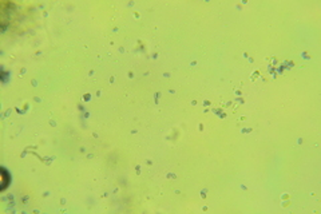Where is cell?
I'll return each mask as SVG.
<instances>
[{
	"instance_id": "obj_1",
	"label": "cell",
	"mask_w": 321,
	"mask_h": 214,
	"mask_svg": "<svg viewBox=\"0 0 321 214\" xmlns=\"http://www.w3.org/2000/svg\"><path fill=\"white\" fill-rule=\"evenodd\" d=\"M1 175H3V186H1V190H4L7 187V185H8V181H10V178L7 175L6 169H1Z\"/></svg>"
}]
</instances>
